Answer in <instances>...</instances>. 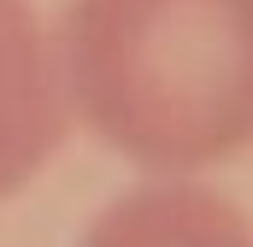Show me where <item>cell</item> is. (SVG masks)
<instances>
[{
    "mask_svg": "<svg viewBox=\"0 0 253 247\" xmlns=\"http://www.w3.org/2000/svg\"><path fill=\"white\" fill-rule=\"evenodd\" d=\"M65 106L147 171H206L253 147V0H65Z\"/></svg>",
    "mask_w": 253,
    "mask_h": 247,
    "instance_id": "obj_1",
    "label": "cell"
},
{
    "mask_svg": "<svg viewBox=\"0 0 253 247\" xmlns=\"http://www.w3.org/2000/svg\"><path fill=\"white\" fill-rule=\"evenodd\" d=\"M71 135L53 30L30 0H0V200L30 188Z\"/></svg>",
    "mask_w": 253,
    "mask_h": 247,
    "instance_id": "obj_2",
    "label": "cell"
},
{
    "mask_svg": "<svg viewBox=\"0 0 253 247\" xmlns=\"http://www.w3.org/2000/svg\"><path fill=\"white\" fill-rule=\"evenodd\" d=\"M83 247H253V224L230 194L189 177H159L118 194L88 224Z\"/></svg>",
    "mask_w": 253,
    "mask_h": 247,
    "instance_id": "obj_3",
    "label": "cell"
}]
</instances>
